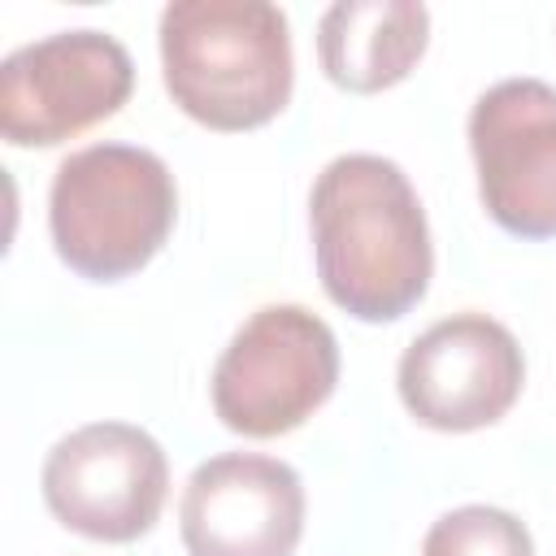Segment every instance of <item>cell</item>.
<instances>
[{
    "instance_id": "1",
    "label": "cell",
    "mask_w": 556,
    "mask_h": 556,
    "mask_svg": "<svg viewBox=\"0 0 556 556\" xmlns=\"http://www.w3.org/2000/svg\"><path fill=\"white\" fill-rule=\"evenodd\" d=\"M321 291L356 321H400L434 278L426 208L408 174L378 152L334 156L308 191Z\"/></svg>"
},
{
    "instance_id": "2",
    "label": "cell",
    "mask_w": 556,
    "mask_h": 556,
    "mask_svg": "<svg viewBox=\"0 0 556 556\" xmlns=\"http://www.w3.org/2000/svg\"><path fill=\"white\" fill-rule=\"evenodd\" d=\"M169 100L208 130L274 122L295 87L291 26L265 0H178L161 13Z\"/></svg>"
},
{
    "instance_id": "3",
    "label": "cell",
    "mask_w": 556,
    "mask_h": 556,
    "mask_svg": "<svg viewBox=\"0 0 556 556\" xmlns=\"http://www.w3.org/2000/svg\"><path fill=\"white\" fill-rule=\"evenodd\" d=\"M178 222L169 165L135 143H87L70 152L48 187V235L56 256L87 282L139 274Z\"/></svg>"
},
{
    "instance_id": "4",
    "label": "cell",
    "mask_w": 556,
    "mask_h": 556,
    "mask_svg": "<svg viewBox=\"0 0 556 556\" xmlns=\"http://www.w3.org/2000/svg\"><path fill=\"white\" fill-rule=\"evenodd\" d=\"M339 382V339L304 304L256 308L213 365V413L243 439H278L304 426Z\"/></svg>"
},
{
    "instance_id": "5",
    "label": "cell",
    "mask_w": 556,
    "mask_h": 556,
    "mask_svg": "<svg viewBox=\"0 0 556 556\" xmlns=\"http://www.w3.org/2000/svg\"><path fill=\"white\" fill-rule=\"evenodd\" d=\"M39 486L65 530L96 543H135L165 508L169 460L143 426L87 421L52 443Z\"/></svg>"
},
{
    "instance_id": "6",
    "label": "cell",
    "mask_w": 556,
    "mask_h": 556,
    "mask_svg": "<svg viewBox=\"0 0 556 556\" xmlns=\"http://www.w3.org/2000/svg\"><path fill=\"white\" fill-rule=\"evenodd\" d=\"M135 91V61L104 30H56L0 65V135L13 148H56L113 117Z\"/></svg>"
},
{
    "instance_id": "7",
    "label": "cell",
    "mask_w": 556,
    "mask_h": 556,
    "mask_svg": "<svg viewBox=\"0 0 556 556\" xmlns=\"http://www.w3.org/2000/svg\"><path fill=\"white\" fill-rule=\"evenodd\" d=\"M526 387V356L517 334L486 313H452L421 330L400 365L395 391L413 421L469 434L495 426Z\"/></svg>"
},
{
    "instance_id": "8",
    "label": "cell",
    "mask_w": 556,
    "mask_h": 556,
    "mask_svg": "<svg viewBox=\"0 0 556 556\" xmlns=\"http://www.w3.org/2000/svg\"><path fill=\"white\" fill-rule=\"evenodd\" d=\"M469 152L486 217L517 239H556V87H486L469 109Z\"/></svg>"
},
{
    "instance_id": "9",
    "label": "cell",
    "mask_w": 556,
    "mask_h": 556,
    "mask_svg": "<svg viewBox=\"0 0 556 556\" xmlns=\"http://www.w3.org/2000/svg\"><path fill=\"white\" fill-rule=\"evenodd\" d=\"M187 556H291L304 539V482L265 452H222L191 469L178 500Z\"/></svg>"
},
{
    "instance_id": "10",
    "label": "cell",
    "mask_w": 556,
    "mask_h": 556,
    "mask_svg": "<svg viewBox=\"0 0 556 556\" xmlns=\"http://www.w3.org/2000/svg\"><path fill=\"white\" fill-rule=\"evenodd\" d=\"M430 43L417 0H339L317 22V61L339 91L374 96L404 83Z\"/></svg>"
},
{
    "instance_id": "11",
    "label": "cell",
    "mask_w": 556,
    "mask_h": 556,
    "mask_svg": "<svg viewBox=\"0 0 556 556\" xmlns=\"http://www.w3.org/2000/svg\"><path fill=\"white\" fill-rule=\"evenodd\" d=\"M421 556H534V539L508 508L460 504L426 530Z\"/></svg>"
}]
</instances>
